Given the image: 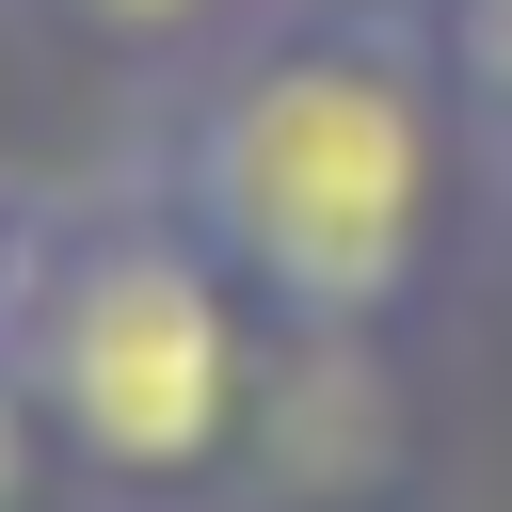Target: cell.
<instances>
[{"label":"cell","instance_id":"obj_1","mask_svg":"<svg viewBox=\"0 0 512 512\" xmlns=\"http://www.w3.org/2000/svg\"><path fill=\"white\" fill-rule=\"evenodd\" d=\"M448 80L432 32L384 16H288L240 64H208L160 208L224 256V288L288 336H384L432 288V224H448Z\"/></svg>","mask_w":512,"mask_h":512},{"label":"cell","instance_id":"obj_2","mask_svg":"<svg viewBox=\"0 0 512 512\" xmlns=\"http://www.w3.org/2000/svg\"><path fill=\"white\" fill-rule=\"evenodd\" d=\"M0 400L32 416L48 464H80L112 496H176L256 416V304L144 192L128 208H80V224H16V272H0Z\"/></svg>","mask_w":512,"mask_h":512},{"label":"cell","instance_id":"obj_3","mask_svg":"<svg viewBox=\"0 0 512 512\" xmlns=\"http://www.w3.org/2000/svg\"><path fill=\"white\" fill-rule=\"evenodd\" d=\"M432 80H448V112L512 160V0H432Z\"/></svg>","mask_w":512,"mask_h":512},{"label":"cell","instance_id":"obj_4","mask_svg":"<svg viewBox=\"0 0 512 512\" xmlns=\"http://www.w3.org/2000/svg\"><path fill=\"white\" fill-rule=\"evenodd\" d=\"M64 16H96V32L144 48V32H192V16H224V0H64Z\"/></svg>","mask_w":512,"mask_h":512},{"label":"cell","instance_id":"obj_5","mask_svg":"<svg viewBox=\"0 0 512 512\" xmlns=\"http://www.w3.org/2000/svg\"><path fill=\"white\" fill-rule=\"evenodd\" d=\"M0 272H16V224H0Z\"/></svg>","mask_w":512,"mask_h":512}]
</instances>
